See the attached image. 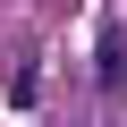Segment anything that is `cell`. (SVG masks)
I'll use <instances>...</instances> for the list:
<instances>
[{"label": "cell", "instance_id": "1", "mask_svg": "<svg viewBox=\"0 0 127 127\" xmlns=\"http://www.w3.org/2000/svg\"><path fill=\"white\" fill-rule=\"evenodd\" d=\"M102 85H110V93H127V26H110V34H102Z\"/></svg>", "mask_w": 127, "mask_h": 127}, {"label": "cell", "instance_id": "2", "mask_svg": "<svg viewBox=\"0 0 127 127\" xmlns=\"http://www.w3.org/2000/svg\"><path fill=\"white\" fill-rule=\"evenodd\" d=\"M42 76H34V51H17V68H9V110H34L42 93H34Z\"/></svg>", "mask_w": 127, "mask_h": 127}]
</instances>
